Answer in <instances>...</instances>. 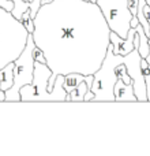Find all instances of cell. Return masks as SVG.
I'll return each mask as SVG.
<instances>
[{"mask_svg": "<svg viewBox=\"0 0 150 156\" xmlns=\"http://www.w3.org/2000/svg\"><path fill=\"white\" fill-rule=\"evenodd\" d=\"M34 48L36 43L32 33L27 37V43L22 54L14 60V83L8 90H5V101H21V88L32 83L34 71Z\"/></svg>", "mask_w": 150, "mask_h": 156, "instance_id": "3", "label": "cell"}, {"mask_svg": "<svg viewBox=\"0 0 150 156\" xmlns=\"http://www.w3.org/2000/svg\"><path fill=\"white\" fill-rule=\"evenodd\" d=\"M33 22V40L52 70L48 90L56 101H67L64 76H89L101 67L109 45L108 22L90 0H52Z\"/></svg>", "mask_w": 150, "mask_h": 156, "instance_id": "1", "label": "cell"}, {"mask_svg": "<svg viewBox=\"0 0 150 156\" xmlns=\"http://www.w3.org/2000/svg\"><path fill=\"white\" fill-rule=\"evenodd\" d=\"M14 83V62L8 63L5 67L0 70V89L8 90Z\"/></svg>", "mask_w": 150, "mask_h": 156, "instance_id": "8", "label": "cell"}, {"mask_svg": "<svg viewBox=\"0 0 150 156\" xmlns=\"http://www.w3.org/2000/svg\"><path fill=\"white\" fill-rule=\"evenodd\" d=\"M0 101H5V93L2 89H0Z\"/></svg>", "mask_w": 150, "mask_h": 156, "instance_id": "18", "label": "cell"}, {"mask_svg": "<svg viewBox=\"0 0 150 156\" xmlns=\"http://www.w3.org/2000/svg\"><path fill=\"white\" fill-rule=\"evenodd\" d=\"M113 93H115V101H138L134 92V85L126 83L121 78L116 81Z\"/></svg>", "mask_w": 150, "mask_h": 156, "instance_id": "6", "label": "cell"}, {"mask_svg": "<svg viewBox=\"0 0 150 156\" xmlns=\"http://www.w3.org/2000/svg\"><path fill=\"white\" fill-rule=\"evenodd\" d=\"M19 21L25 25V27L29 30V33H33V30H34V22H33V18L30 16V11L29 10L25 11V12L22 14V16H21Z\"/></svg>", "mask_w": 150, "mask_h": 156, "instance_id": "12", "label": "cell"}, {"mask_svg": "<svg viewBox=\"0 0 150 156\" xmlns=\"http://www.w3.org/2000/svg\"><path fill=\"white\" fill-rule=\"evenodd\" d=\"M25 2H29V3H30V2H32V0H25Z\"/></svg>", "mask_w": 150, "mask_h": 156, "instance_id": "21", "label": "cell"}, {"mask_svg": "<svg viewBox=\"0 0 150 156\" xmlns=\"http://www.w3.org/2000/svg\"><path fill=\"white\" fill-rule=\"evenodd\" d=\"M52 0H41V3H43V4H46V3H51Z\"/></svg>", "mask_w": 150, "mask_h": 156, "instance_id": "19", "label": "cell"}, {"mask_svg": "<svg viewBox=\"0 0 150 156\" xmlns=\"http://www.w3.org/2000/svg\"><path fill=\"white\" fill-rule=\"evenodd\" d=\"M0 7H3L7 11H12L14 10V2H11V0H0Z\"/></svg>", "mask_w": 150, "mask_h": 156, "instance_id": "16", "label": "cell"}, {"mask_svg": "<svg viewBox=\"0 0 150 156\" xmlns=\"http://www.w3.org/2000/svg\"><path fill=\"white\" fill-rule=\"evenodd\" d=\"M52 70L46 63L34 62L32 83L21 88V101H55L53 96L48 90V82Z\"/></svg>", "mask_w": 150, "mask_h": 156, "instance_id": "5", "label": "cell"}, {"mask_svg": "<svg viewBox=\"0 0 150 156\" xmlns=\"http://www.w3.org/2000/svg\"><path fill=\"white\" fill-rule=\"evenodd\" d=\"M111 32H115L121 38H127L132 14L128 8V0H96Z\"/></svg>", "mask_w": 150, "mask_h": 156, "instance_id": "4", "label": "cell"}, {"mask_svg": "<svg viewBox=\"0 0 150 156\" xmlns=\"http://www.w3.org/2000/svg\"><path fill=\"white\" fill-rule=\"evenodd\" d=\"M41 5H43L41 0H32V2H30L29 11H30V16H32V18H34L36 16V14L38 12V10H40Z\"/></svg>", "mask_w": 150, "mask_h": 156, "instance_id": "13", "label": "cell"}, {"mask_svg": "<svg viewBox=\"0 0 150 156\" xmlns=\"http://www.w3.org/2000/svg\"><path fill=\"white\" fill-rule=\"evenodd\" d=\"M94 99V93L91 90H87L85 94V101H91V100Z\"/></svg>", "mask_w": 150, "mask_h": 156, "instance_id": "17", "label": "cell"}, {"mask_svg": "<svg viewBox=\"0 0 150 156\" xmlns=\"http://www.w3.org/2000/svg\"><path fill=\"white\" fill-rule=\"evenodd\" d=\"M87 90H90L87 82L82 81L74 90H71L67 94V101H85V94Z\"/></svg>", "mask_w": 150, "mask_h": 156, "instance_id": "9", "label": "cell"}, {"mask_svg": "<svg viewBox=\"0 0 150 156\" xmlns=\"http://www.w3.org/2000/svg\"><path fill=\"white\" fill-rule=\"evenodd\" d=\"M146 2H148V4H149V5H150V0H146Z\"/></svg>", "mask_w": 150, "mask_h": 156, "instance_id": "20", "label": "cell"}, {"mask_svg": "<svg viewBox=\"0 0 150 156\" xmlns=\"http://www.w3.org/2000/svg\"><path fill=\"white\" fill-rule=\"evenodd\" d=\"M109 43L113 47V52L118 55H127L134 49V43H128L126 38H121L115 32H111L109 34Z\"/></svg>", "mask_w": 150, "mask_h": 156, "instance_id": "7", "label": "cell"}, {"mask_svg": "<svg viewBox=\"0 0 150 156\" xmlns=\"http://www.w3.org/2000/svg\"><path fill=\"white\" fill-rule=\"evenodd\" d=\"M86 78H87V76H83V74H79V73H70L67 76H64V89L67 90V93L74 90Z\"/></svg>", "mask_w": 150, "mask_h": 156, "instance_id": "10", "label": "cell"}, {"mask_svg": "<svg viewBox=\"0 0 150 156\" xmlns=\"http://www.w3.org/2000/svg\"><path fill=\"white\" fill-rule=\"evenodd\" d=\"M90 2H93V3H96V0H90Z\"/></svg>", "mask_w": 150, "mask_h": 156, "instance_id": "22", "label": "cell"}, {"mask_svg": "<svg viewBox=\"0 0 150 156\" xmlns=\"http://www.w3.org/2000/svg\"><path fill=\"white\" fill-rule=\"evenodd\" d=\"M138 3L139 0H128V8L132 14V18H138L137 12H138Z\"/></svg>", "mask_w": 150, "mask_h": 156, "instance_id": "14", "label": "cell"}, {"mask_svg": "<svg viewBox=\"0 0 150 156\" xmlns=\"http://www.w3.org/2000/svg\"><path fill=\"white\" fill-rule=\"evenodd\" d=\"M33 55H34V60H37V62H43V63H46V60H45V56H44L43 51H41V49L38 48L37 45H36V48H34V52H33Z\"/></svg>", "mask_w": 150, "mask_h": 156, "instance_id": "15", "label": "cell"}, {"mask_svg": "<svg viewBox=\"0 0 150 156\" xmlns=\"http://www.w3.org/2000/svg\"><path fill=\"white\" fill-rule=\"evenodd\" d=\"M29 34V30L11 11L0 7V70L22 54Z\"/></svg>", "mask_w": 150, "mask_h": 156, "instance_id": "2", "label": "cell"}, {"mask_svg": "<svg viewBox=\"0 0 150 156\" xmlns=\"http://www.w3.org/2000/svg\"><path fill=\"white\" fill-rule=\"evenodd\" d=\"M11 2H14V10L11 11V12H12V15L15 16V18L21 19L22 14L29 10L30 3L25 2V0H11Z\"/></svg>", "mask_w": 150, "mask_h": 156, "instance_id": "11", "label": "cell"}]
</instances>
